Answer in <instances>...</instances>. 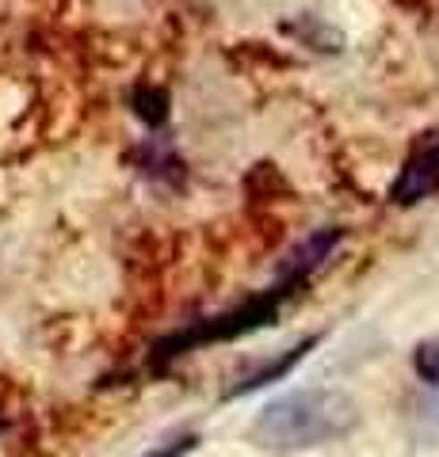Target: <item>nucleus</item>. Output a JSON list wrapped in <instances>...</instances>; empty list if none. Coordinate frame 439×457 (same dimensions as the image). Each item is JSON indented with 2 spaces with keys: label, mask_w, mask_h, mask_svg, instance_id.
<instances>
[{
  "label": "nucleus",
  "mask_w": 439,
  "mask_h": 457,
  "mask_svg": "<svg viewBox=\"0 0 439 457\" xmlns=\"http://www.w3.org/2000/svg\"><path fill=\"white\" fill-rule=\"evenodd\" d=\"M413 370L424 385H439V339H424L413 347Z\"/></svg>",
  "instance_id": "nucleus-8"
},
{
  "label": "nucleus",
  "mask_w": 439,
  "mask_h": 457,
  "mask_svg": "<svg viewBox=\"0 0 439 457\" xmlns=\"http://www.w3.org/2000/svg\"><path fill=\"white\" fill-rule=\"evenodd\" d=\"M134 114L146 126H165V119H168V92L153 88V84H141V88L134 92Z\"/></svg>",
  "instance_id": "nucleus-7"
},
{
  "label": "nucleus",
  "mask_w": 439,
  "mask_h": 457,
  "mask_svg": "<svg viewBox=\"0 0 439 457\" xmlns=\"http://www.w3.org/2000/svg\"><path fill=\"white\" fill-rule=\"evenodd\" d=\"M413 435L424 442V446H439V385H432V393L417 400Z\"/></svg>",
  "instance_id": "nucleus-6"
},
{
  "label": "nucleus",
  "mask_w": 439,
  "mask_h": 457,
  "mask_svg": "<svg viewBox=\"0 0 439 457\" xmlns=\"http://www.w3.org/2000/svg\"><path fill=\"white\" fill-rule=\"evenodd\" d=\"M435 191H439V137H432L428 145H420L413 156H409V164L401 168L390 198L398 206H413Z\"/></svg>",
  "instance_id": "nucleus-3"
},
{
  "label": "nucleus",
  "mask_w": 439,
  "mask_h": 457,
  "mask_svg": "<svg viewBox=\"0 0 439 457\" xmlns=\"http://www.w3.org/2000/svg\"><path fill=\"white\" fill-rule=\"evenodd\" d=\"M340 240H344V228H336V225L317 228L314 237L302 240V245L294 248L287 260H283V267H279V286H287V290H299V286L336 252Z\"/></svg>",
  "instance_id": "nucleus-4"
},
{
  "label": "nucleus",
  "mask_w": 439,
  "mask_h": 457,
  "mask_svg": "<svg viewBox=\"0 0 439 457\" xmlns=\"http://www.w3.org/2000/svg\"><path fill=\"white\" fill-rule=\"evenodd\" d=\"M321 343V336H306L302 343H294V347H287L279 354L275 362H267V366H257L252 374H245V378H237V385H230V389L222 393V400H237V396H249V393H257V389H264V385H272V381H279V378H287L294 366H299L309 351H314Z\"/></svg>",
  "instance_id": "nucleus-5"
},
{
  "label": "nucleus",
  "mask_w": 439,
  "mask_h": 457,
  "mask_svg": "<svg viewBox=\"0 0 439 457\" xmlns=\"http://www.w3.org/2000/svg\"><path fill=\"white\" fill-rule=\"evenodd\" d=\"M287 294H294V290H287V286H275L272 294L252 297V302H245L241 309L218 312V317H210V320L188 324V328H180V332L165 336V339L157 343V347H153V366L173 362V359H180V354H188V351H195V347H203V343L241 339V336L257 332V328L275 324V317H279V302H283Z\"/></svg>",
  "instance_id": "nucleus-2"
},
{
  "label": "nucleus",
  "mask_w": 439,
  "mask_h": 457,
  "mask_svg": "<svg viewBox=\"0 0 439 457\" xmlns=\"http://www.w3.org/2000/svg\"><path fill=\"white\" fill-rule=\"evenodd\" d=\"M195 435H183V438H176V442H168V446H161V450H153L149 457H188L191 450H195Z\"/></svg>",
  "instance_id": "nucleus-9"
},
{
  "label": "nucleus",
  "mask_w": 439,
  "mask_h": 457,
  "mask_svg": "<svg viewBox=\"0 0 439 457\" xmlns=\"http://www.w3.org/2000/svg\"><path fill=\"white\" fill-rule=\"evenodd\" d=\"M359 423L356 400L340 389H294L257 411L252 438L267 450H314L344 438Z\"/></svg>",
  "instance_id": "nucleus-1"
}]
</instances>
